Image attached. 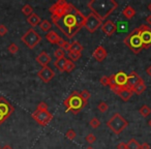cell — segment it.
I'll return each instance as SVG.
<instances>
[{
    "label": "cell",
    "mask_w": 151,
    "mask_h": 149,
    "mask_svg": "<svg viewBox=\"0 0 151 149\" xmlns=\"http://www.w3.org/2000/svg\"><path fill=\"white\" fill-rule=\"evenodd\" d=\"M85 19L86 17L84 14L73 5L62 17L52 20V23L60 30L61 33L64 34L68 40H71L84 27Z\"/></svg>",
    "instance_id": "1"
},
{
    "label": "cell",
    "mask_w": 151,
    "mask_h": 149,
    "mask_svg": "<svg viewBox=\"0 0 151 149\" xmlns=\"http://www.w3.org/2000/svg\"><path fill=\"white\" fill-rule=\"evenodd\" d=\"M87 7L101 21L108 19L110 15L118 7L115 0H90Z\"/></svg>",
    "instance_id": "2"
},
{
    "label": "cell",
    "mask_w": 151,
    "mask_h": 149,
    "mask_svg": "<svg viewBox=\"0 0 151 149\" xmlns=\"http://www.w3.org/2000/svg\"><path fill=\"white\" fill-rule=\"evenodd\" d=\"M63 105L66 108V112H71L73 114H78L86 107L87 101H85L82 97L80 96V93L78 91H73L63 101Z\"/></svg>",
    "instance_id": "3"
},
{
    "label": "cell",
    "mask_w": 151,
    "mask_h": 149,
    "mask_svg": "<svg viewBox=\"0 0 151 149\" xmlns=\"http://www.w3.org/2000/svg\"><path fill=\"white\" fill-rule=\"evenodd\" d=\"M124 45L126 47L129 48V50H132V52L134 54H140L142 52V50H144L143 48L142 42L140 38V32H139V28L134 29L125 38H124Z\"/></svg>",
    "instance_id": "4"
},
{
    "label": "cell",
    "mask_w": 151,
    "mask_h": 149,
    "mask_svg": "<svg viewBox=\"0 0 151 149\" xmlns=\"http://www.w3.org/2000/svg\"><path fill=\"white\" fill-rule=\"evenodd\" d=\"M128 122L126 119H124L123 116H121L119 113H116L108 120L107 126L114 132L115 135H119L127 127Z\"/></svg>",
    "instance_id": "5"
},
{
    "label": "cell",
    "mask_w": 151,
    "mask_h": 149,
    "mask_svg": "<svg viewBox=\"0 0 151 149\" xmlns=\"http://www.w3.org/2000/svg\"><path fill=\"white\" fill-rule=\"evenodd\" d=\"M21 40L28 47L29 49H34L40 42H42V36L33 29H28L26 33L21 37Z\"/></svg>",
    "instance_id": "6"
},
{
    "label": "cell",
    "mask_w": 151,
    "mask_h": 149,
    "mask_svg": "<svg viewBox=\"0 0 151 149\" xmlns=\"http://www.w3.org/2000/svg\"><path fill=\"white\" fill-rule=\"evenodd\" d=\"M14 107L4 97H0V125L13 114Z\"/></svg>",
    "instance_id": "7"
},
{
    "label": "cell",
    "mask_w": 151,
    "mask_h": 149,
    "mask_svg": "<svg viewBox=\"0 0 151 149\" xmlns=\"http://www.w3.org/2000/svg\"><path fill=\"white\" fill-rule=\"evenodd\" d=\"M103 25V21L96 17L94 14L90 13L85 19L84 27L88 30L90 33H94L101 26Z\"/></svg>",
    "instance_id": "8"
},
{
    "label": "cell",
    "mask_w": 151,
    "mask_h": 149,
    "mask_svg": "<svg viewBox=\"0 0 151 149\" xmlns=\"http://www.w3.org/2000/svg\"><path fill=\"white\" fill-rule=\"evenodd\" d=\"M139 28V32H140V38L142 42L143 48L148 49L151 47V28L148 25H142Z\"/></svg>",
    "instance_id": "9"
},
{
    "label": "cell",
    "mask_w": 151,
    "mask_h": 149,
    "mask_svg": "<svg viewBox=\"0 0 151 149\" xmlns=\"http://www.w3.org/2000/svg\"><path fill=\"white\" fill-rule=\"evenodd\" d=\"M32 118L37 122L40 125L45 126L52 120L53 116L49 111H37L32 113Z\"/></svg>",
    "instance_id": "10"
},
{
    "label": "cell",
    "mask_w": 151,
    "mask_h": 149,
    "mask_svg": "<svg viewBox=\"0 0 151 149\" xmlns=\"http://www.w3.org/2000/svg\"><path fill=\"white\" fill-rule=\"evenodd\" d=\"M110 78H111V83H113V84L118 85L121 88H128L127 87L128 75H126L124 71H119V73L111 76Z\"/></svg>",
    "instance_id": "11"
},
{
    "label": "cell",
    "mask_w": 151,
    "mask_h": 149,
    "mask_svg": "<svg viewBox=\"0 0 151 149\" xmlns=\"http://www.w3.org/2000/svg\"><path fill=\"white\" fill-rule=\"evenodd\" d=\"M37 76L42 82L49 83L55 76V73L49 66H45L37 73Z\"/></svg>",
    "instance_id": "12"
},
{
    "label": "cell",
    "mask_w": 151,
    "mask_h": 149,
    "mask_svg": "<svg viewBox=\"0 0 151 149\" xmlns=\"http://www.w3.org/2000/svg\"><path fill=\"white\" fill-rule=\"evenodd\" d=\"M101 31L106 34L107 36H112L116 31H117V28H116V24L114 23L111 20H107L103 25L101 26Z\"/></svg>",
    "instance_id": "13"
},
{
    "label": "cell",
    "mask_w": 151,
    "mask_h": 149,
    "mask_svg": "<svg viewBox=\"0 0 151 149\" xmlns=\"http://www.w3.org/2000/svg\"><path fill=\"white\" fill-rule=\"evenodd\" d=\"M92 56L97 62H103L108 56V53H107V50L104 48L103 46H99L95 48V50L93 51L92 53Z\"/></svg>",
    "instance_id": "14"
},
{
    "label": "cell",
    "mask_w": 151,
    "mask_h": 149,
    "mask_svg": "<svg viewBox=\"0 0 151 149\" xmlns=\"http://www.w3.org/2000/svg\"><path fill=\"white\" fill-rule=\"evenodd\" d=\"M143 79L139 76V73H136V71H132V73L128 75V79H127V87L130 88L132 90L134 87L138 84L140 81H142Z\"/></svg>",
    "instance_id": "15"
},
{
    "label": "cell",
    "mask_w": 151,
    "mask_h": 149,
    "mask_svg": "<svg viewBox=\"0 0 151 149\" xmlns=\"http://www.w3.org/2000/svg\"><path fill=\"white\" fill-rule=\"evenodd\" d=\"M36 62L40 63L42 67L48 66V64L51 62V56L46 51H42V52H40V55L36 57Z\"/></svg>",
    "instance_id": "16"
},
{
    "label": "cell",
    "mask_w": 151,
    "mask_h": 149,
    "mask_svg": "<svg viewBox=\"0 0 151 149\" xmlns=\"http://www.w3.org/2000/svg\"><path fill=\"white\" fill-rule=\"evenodd\" d=\"M46 38H47V40L52 45H58L61 40V37L55 31H49L48 33L46 34Z\"/></svg>",
    "instance_id": "17"
},
{
    "label": "cell",
    "mask_w": 151,
    "mask_h": 149,
    "mask_svg": "<svg viewBox=\"0 0 151 149\" xmlns=\"http://www.w3.org/2000/svg\"><path fill=\"white\" fill-rule=\"evenodd\" d=\"M132 94H134V92H132V90L130 88H122L121 90H120V92L118 93L119 97L124 101H129L130 97L132 96Z\"/></svg>",
    "instance_id": "18"
},
{
    "label": "cell",
    "mask_w": 151,
    "mask_h": 149,
    "mask_svg": "<svg viewBox=\"0 0 151 149\" xmlns=\"http://www.w3.org/2000/svg\"><path fill=\"white\" fill-rule=\"evenodd\" d=\"M134 15H136V11H134V7L130 6V5L125 6L123 11H122V16L127 20H132V18L134 17Z\"/></svg>",
    "instance_id": "19"
},
{
    "label": "cell",
    "mask_w": 151,
    "mask_h": 149,
    "mask_svg": "<svg viewBox=\"0 0 151 149\" xmlns=\"http://www.w3.org/2000/svg\"><path fill=\"white\" fill-rule=\"evenodd\" d=\"M27 22L32 26V27H35V26L40 25V22H42V19H40V17L37 15V14L33 13V14H31L29 17H27Z\"/></svg>",
    "instance_id": "20"
},
{
    "label": "cell",
    "mask_w": 151,
    "mask_h": 149,
    "mask_svg": "<svg viewBox=\"0 0 151 149\" xmlns=\"http://www.w3.org/2000/svg\"><path fill=\"white\" fill-rule=\"evenodd\" d=\"M146 89H147L146 85H145L144 81L142 80L134 87V89H132V92L136 93L137 95H141L142 93H144V91H146Z\"/></svg>",
    "instance_id": "21"
},
{
    "label": "cell",
    "mask_w": 151,
    "mask_h": 149,
    "mask_svg": "<svg viewBox=\"0 0 151 149\" xmlns=\"http://www.w3.org/2000/svg\"><path fill=\"white\" fill-rule=\"evenodd\" d=\"M66 61H67L66 58H59L54 62V66L56 67L60 73H63L65 68V64H66Z\"/></svg>",
    "instance_id": "22"
},
{
    "label": "cell",
    "mask_w": 151,
    "mask_h": 149,
    "mask_svg": "<svg viewBox=\"0 0 151 149\" xmlns=\"http://www.w3.org/2000/svg\"><path fill=\"white\" fill-rule=\"evenodd\" d=\"M84 50V47L80 44L79 42H73L69 46V51L68 52H76V53H82V51Z\"/></svg>",
    "instance_id": "23"
},
{
    "label": "cell",
    "mask_w": 151,
    "mask_h": 149,
    "mask_svg": "<svg viewBox=\"0 0 151 149\" xmlns=\"http://www.w3.org/2000/svg\"><path fill=\"white\" fill-rule=\"evenodd\" d=\"M38 26H40L42 31L49 32L51 30V28H52V23L50 21H48V20H42V22H40V24Z\"/></svg>",
    "instance_id": "24"
},
{
    "label": "cell",
    "mask_w": 151,
    "mask_h": 149,
    "mask_svg": "<svg viewBox=\"0 0 151 149\" xmlns=\"http://www.w3.org/2000/svg\"><path fill=\"white\" fill-rule=\"evenodd\" d=\"M139 112H140V114L143 116V117H147V116L150 115L151 113V109L149 108V106L147 105H143L142 107L140 108V110H139Z\"/></svg>",
    "instance_id": "25"
},
{
    "label": "cell",
    "mask_w": 151,
    "mask_h": 149,
    "mask_svg": "<svg viewBox=\"0 0 151 149\" xmlns=\"http://www.w3.org/2000/svg\"><path fill=\"white\" fill-rule=\"evenodd\" d=\"M140 145L141 144H139V142L136 139H130L126 144V146H127V149H140Z\"/></svg>",
    "instance_id": "26"
},
{
    "label": "cell",
    "mask_w": 151,
    "mask_h": 149,
    "mask_svg": "<svg viewBox=\"0 0 151 149\" xmlns=\"http://www.w3.org/2000/svg\"><path fill=\"white\" fill-rule=\"evenodd\" d=\"M67 56H68L69 60L73 61V62H76V61H78L79 59L81 58V56H82V53L68 52V53H67Z\"/></svg>",
    "instance_id": "27"
},
{
    "label": "cell",
    "mask_w": 151,
    "mask_h": 149,
    "mask_svg": "<svg viewBox=\"0 0 151 149\" xmlns=\"http://www.w3.org/2000/svg\"><path fill=\"white\" fill-rule=\"evenodd\" d=\"M22 13H23L25 16H27V17H29L31 14H33V7H32L30 4H25L23 7H22Z\"/></svg>",
    "instance_id": "28"
},
{
    "label": "cell",
    "mask_w": 151,
    "mask_h": 149,
    "mask_svg": "<svg viewBox=\"0 0 151 149\" xmlns=\"http://www.w3.org/2000/svg\"><path fill=\"white\" fill-rule=\"evenodd\" d=\"M75 68H76V64H75V62H73V61H70V60H69V59H67L66 64H65L64 71H66V73H71V71H73Z\"/></svg>",
    "instance_id": "29"
},
{
    "label": "cell",
    "mask_w": 151,
    "mask_h": 149,
    "mask_svg": "<svg viewBox=\"0 0 151 149\" xmlns=\"http://www.w3.org/2000/svg\"><path fill=\"white\" fill-rule=\"evenodd\" d=\"M97 109H99V111L101 112V113H106V112L109 110V106H108V104L106 103V101H101V103L97 105Z\"/></svg>",
    "instance_id": "30"
},
{
    "label": "cell",
    "mask_w": 151,
    "mask_h": 149,
    "mask_svg": "<svg viewBox=\"0 0 151 149\" xmlns=\"http://www.w3.org/2000/svg\"><path fill=\"white\" fill-rule=\"evenodd\" d=\"M58 46L60 47V49H63L64 51H69V46H70V44H69L68 42H66L65 40H63V38H61Z\"/></svg>",
    "instance_id": "31"
},
{
    "label": "cell",
    "mask_w": 151,
    "mask_h": 149,
    "mask_svg": "<svg viewBox=\"0 0 151 149\" xmlns=\"http://www.w3.org/2000/svg\"><path fill=\"white\" fill-rule=\"evenodd\" d=\"M89 124H90V126L92 128H99V126H101V121L99 120V118H96V117H93L92 119L90 120V122H89Z\"/></svg>",
    "instance_id": "32"
},
{
    "label": "cell",
    "mask_w": 151,
    "mask_h": 149,
    "mask_svg": "<svg viewBox=\"0 0 151 149\" xmlns=\"http://www.w3.org/2000/svg\"><path fill=\"white\" fill-rule=\"evenodd\" d=\"M116 28L118 31H126L127 30V23L125 22H118L116 24Z\"/></svg>",
    "instance_id": "33"
},
{
    "label": "cell",
    "mask_w": 151,
    "mask_h": 149,
    "mask_svg": "<svg viewBox=\"0 0 151 149\" xmlns=\"http://www.w3.org/2000/svg\"><path fill=\"white\" fill-rule=\"evenodd\" d=\"M79 93H80V96L82 97L85 101H87V103H88V99H90V96H91L90 92H89L88 90H86V89H84V90H82L81 92H79Z\"/></svg>",
    "instance_id": "34"
},
{
    "label": "cell",
    "mask_w": 151,
    "mask_h": 149,
    "mask_svg": "<svg viewBox=\"0 0 151 149\" xmlns=\"http://www.w3.org/2000/svg\"><path fill=\"white\" fill-rule=\"evenodd\" d=\"M7 50H9V52L11 53V54H16V53H18V51H19V47L16 44H14V42H12V44L7 47Z\"/></svg>",
    "instance_id": "35"
},
{
    "label": "cell",
    "mask_w": 151,
    "mask_h": 149,
    "mask_svg": "<svg viewBox=\"0 0 151 149\" xmlns=\"http://www.w3.org/2000/svg\"><path fill=\"white\" fill-rule=\"evenodd\" d=\"M54 55H55V57H56L57 59H59V58H65V51L63 50V49H57L56 51H55V53H54Z\"/></svg>",
    "instance_id": "36"
},
{
    "label": "cell",
    "mask_w": 151,
    "mask_h": 149,
    "mask_svg": "<svg viewBox=\"0 0 151 149\" xmlns=\"http://www.w3.org/2000/svg\"><path fill=\"white\" fill-rule=\"evenodd\" d=\"M99 82H101V84L103 85V86H110V84H111V78H110V77H106V76L101 77Z\"/></svg>",
    "instance_id": "37"
},
{
    "label": "cell",
    "mask_w": 151,
    "mask_h": 149,
    "mask_svg": "<svg viewBox=\"0 0 151 149\" xmlns=\"http://www.w3.org/2000/svg\"><path fill=\"white\" fill-rule=\"evenodd\" d=\"M110 89H111V91H113L114 93H115V94H117L118 95V93L120 92V90H121V87H119L118 86V85H116V84H113V83H111V84H110Z\"/></svg>",
    "instance_id": "38"
},
{
    "label": "cell",
    "mask_w": 151,
    "mask_h": 149,
    "mask_svg": "<svg viewBox=\"0 0 151 149\" xmlns=\"http://www.w3.org/2000/svg\"><path fill=\"white\" fill-rule=\"evenodd\" d=\"M76 136H77V134H76V132L73 130H68L66 132V134H65V137L67 139H69V140H73L76 138Z\"/></svg>",
    "instance_id": "39"
},
{
    "label": "cell",
    "mask_w": 151,
    "mask_h": 149,
    "mask_svg": "<svg viewBox=\"0 0 151 149\" xmlns=\"http://www.w3.org/2000/svg\"><path fill=\"white\" fill-rule=\"evenodd\" d=\"M48 105H47L45 101H42V103H40L38 104V106H37V108H36V110L37 111H49L48 110Z\"/></svg>",
    "instance_id": "40"
},
{
    "label": "cell",
    "mask_w": 151,
    "mask_h": 149,
    "mask_svg": "<svg viewBox=\"0 0 151 149\" xmlns=\"http://www.w3.org/2000/svg\"><path fill=\"white\" fill-rule=\"evenodd\" d=\"M95 141H96V137L93 134H88L86 136V142L89 143V144H93Z\"/></svg>",
    "instance_id": "41"
},
{
    "label": "cell",
    "mask_w": 151,
    "mask_h": 149,
    "mask_svg": "<svg viewBox=\"0 0 151 149\" xmlns=\"http://www.w3.org/2000/svg\"><path fill=\"white\" fill-rule=\"evenodd\" d=\"M7 32H9V30H7L6 26L1 24V25H0V36H4Z\"/></svg>",
    "instance_id": "42"
},
{
    "label": "cell",
    "mask_w": 151,
    "mask_h": 149,
    "mask_svg": "<svg viewBox=\"0 0 151 149\" xmlns=\"http://www.w3.org/2000/svg\"><path fill=\"white\" fill-rule=\"evenodd\" d=\"M117 149H127V146L124 142H121L117 145Z\"/></svg>",
    "instance_id": "43"
},
{
    "label": "cell",
    "mask_w": 151,
    "mask_h": 149,
    "mask_svg": "<svg viewBox=\"0 0 151 149\" xmlns=\"http://www.w3.org/2000/svg\"><path fill=\"white\" fill-rule=\"evenodd\" d=\"M140 149H150V145L148 143H143V144L140 145Z\"/></svg>",
    "instance_id": "44"
},
{
    "label": "cell",
    "mask_w": 151,
    "mask_h": 149,
    "mask_svg": "<svg viewBox=\"0 0 151 149\" xmlns=\"http://www.w3.org/2000/svg\"><path fill=\"white\" fill-rule=\"evenodd\" d=\"M146 73H147V75H148V76L151 78V65H149V66L147 67V69H146Z\"/></svg>",
    "instance_id": "45"
},
{
    "label": "cell",
    "mask_w": 151,
    "mask_h": 149,
    "mask_svg": "<svg viewBox=\"0 0 151 149\" xmlns=\"http://www.w3.org/2000/svg\"><path fill=\"white\" fill-rule=\"evenodd\" d=\"M146 23L148 24V25H151V15L146 18Z\"/></svg>",
    "instance_id": "46"
},
{
    "label": "cell",
    "mask_w": 151,
    "mask_h": 149,
    "mask_svg": "<svg viewBox=\"0 0 151 149\" xmlns=\"http://www.w3.org/2000/svg\"><path fill=\"white\" fill-rule=\"evenodd\" d=\"M1 149H13V147L9 146V145H4V146H3Z\"/></svg>",
    "instance_id": "47"
},
{
    "label": "cell",
    "mask_w": 151,
    "mask_h": 149,
    "mask_svg": "<svg viewBox=\"0 0 151 149\" xmlns=\"http://www.w3.org/2000/svg\"><path fill=\"white\" fill-rule=\"evenodd\" d=\"M148 9L151 12V3H149V5H148Z\"/></svg>",
    "instance_id": "48"
},
{
    "label": "cell",
    "mask_w": 151,
    "mask_h": 149,
    "mask_svg": "<svg viewBox=\"0 0 151 149\" xmlns=\"http://www.w3.org/2000/svg\"><path fill=\"white\" fill-rule=\"evenodd\" d=\"M85 149H94V148H93L92 146H89V147H86V148H85Z\"/></svg>",
    "instance_id": "49"
},
{
    "label": "cell",
    "mask_w": 151,
    "mask_h": 149,
    "mask_svg": "<svg viewBox=\"0 0 151 149\" xmlns=\"http://www.w3.org/2000/svg\"><path fill=\"white\" fill-rule=\"evenodd\" d=\"M148 124H149V126H150V127H151V119L148 121Z\"/></svg>",
    "instance_id": "50"
},
{
    "label": "cell",
    "mask_w": 151,
    "mask_h": 149,
    "mask_svg": "<svg viewBox=\"0 0 151 149\" xmlns=\"http://www.w3.org/2000/svg\"><path fill=\"white\" fill-rule=\"evenodd\" d=\"M0 149H1V147H0Z\"/></svg>",
    "instance_id": "51"
}]
</instances>
